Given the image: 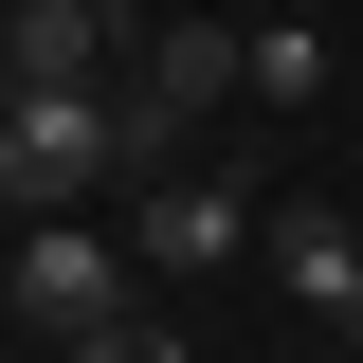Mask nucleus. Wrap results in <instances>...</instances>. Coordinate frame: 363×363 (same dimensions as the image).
I'll list each match as a JSON object with an SVG mask.
<instances>
[{"mask_svg": "<svg viewBox=\"0 0 363 363\" xmlns=\"http://www.w3.org/2000/svg\"><path fill=\"white\" fill-rule=\"evenodd\" d=\"M164 145H182V128L145 109V91H18V109H0V182H18V218H91V200L145 182Z\"/></svg>", "mask_w": 363, "mask_h": 363, "instance_id": "obj_1", "label": "nucleus"}, {"mask_svg": "<svg viewBox=\"0 0 363 363\" xmlns=\"http://www.w3.org/2000/svg\"><path fill=\"white\" fill-rule=\"evenodd\" d=\"M18 327H55V345H91V327H128V291H145V255H109L91 218H18Z\"/></svg>", "mask_w": 363, "mask_h": 363, "instance_id": "obj_2", "label": "nucleus"}, {"mask_svg": "<svg viewBox=\"0 0 363 363\" xmlns=\"http://www.w3.org/2000/svg\"><path fill=\"white\" fill-rule=\"evenodd\" d=\"M255 255H272V291H291L327 345H363V200H272Z\"/></svg>", "mask_w": 363, "mask_h": 363, "instance_id": "obj_3", "label": "nucleus"}, {"mask_svg": "<svg viewBox=\"0 0 363 363\" xmlns=\"http://www.w3.org/2000/svg\"><path fill=\"white\" fill-rule=\"evenodd\" d=\"M255 182H200V164H182V182H145V218H128V255L145 272H236V255H255Z\"/></svg>", "mask_w": 363, "mask_h": 363, "instance_id": "obj_4", "label": "nucleus"}, {"mask_svg": "<svg viewBox=\"0 0 363 363\" xmlns=\"http://www.w3.org/2000/svg\"><path fill=\"white\" fill-rule=\"evenodd\" d=\"M145 109H164V128L255 109V18H164V37H145Z\"/></svg>", "mask_w": 363, "mask_h": 363, "instance_id": "obj_5", "label": "nucleus"}, {"mask_svg": "<svg viewBox=\"0 0 363 363\" xmlns=\"http://www.w3.org/2000/svg\"><path fill=\"white\" fill-rule=\"evenodd\" d=\"M0 73L18 91H109V18H91V0H18V18H0Z\"/></svg>", "mask_w": 363, "mask_h": 363, "instance_id": "obj_6", "label": "nucleus"}, {"mask_svg": "<svg viewBox=\"0 0 363 363\" xmlns=\"http://www.w3.org/2000/svg\"><path fill=\"white\" fill-rule=\"evenodd\" d=\"M255 109H272V128L327 109V37H309V18H255Z\"/></svg>", "mask_w": 363, "mask_h": 363, "instance_id": "obj_7", "label": "nucleus"}, {"mask_svg": "<svg viewBox=\"0 0 363 363\" xmlns=\"http://www.w3.org/2000/svg\"><path fill=\"white\" fill-rule=\"evenodd\" d=\"M73 363H182V327H145V309H128V327H91Z\"/></svg>", "mask_w": 363, "mask_h": 363, "instance_id": "obj_8", "label": "nucleus"}, {"mask_svg": "<svg viewBox=\"0 0 363 363\" xmlns=\"http://www.w3.org/2000/svg\"><path fill=\"white\" fill-rule=\"evenodd\" d=\"M91 18H109V37H128V18H145V0H91Z\"/></svg>", "mask_w": 363, "mask_h": 363, "instance_id": "obj_9", "label": "nucleus"}]
</instances>
